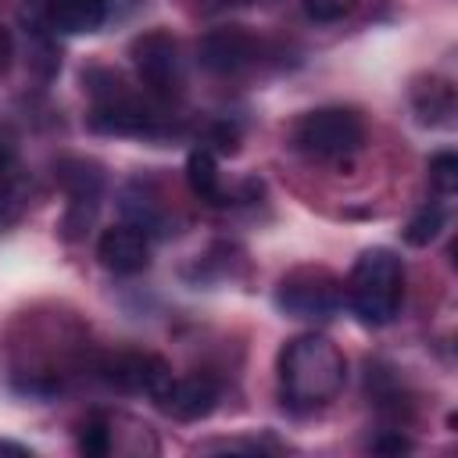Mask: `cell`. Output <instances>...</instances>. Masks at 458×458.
I'll use <instances>...</instances> for the list:
<instances>
[{"label": "cell", "mask_w": 458, "mask_h": 458, "mask_svg": "<svg viewBox=\"0 0 458 458\" xmlns=\"http://www.w3.org/2000/svg\"><path fill=\"white\" fill-rule=\"evenodd\" d=\"M276 369H279V397L297 415H311L333 404L347 383V358L322 333H301L286 340Z\"/></svg>", "instance_id": "1"}, {"label": "cell", "mask_w": 458, "mask_h": 458, "mask_svg": "<svg viewBox=\"0 0 458 458\" xmlns=\"http://www.w3.org/2000/svg\"><path fill=\"white\" fill-rule=\"evenodd\" d=\"M82 89L89 93V129L104 136H161L168 129L157 100L132 89L114 68H86Z\"/></svg>", "instance_id": "2"}, {"label": "cell", "mask_w": 458, "mask_h": 458, "mask_svg": "<svg viewBox=\"0 0 458 458\" xmlns=\"http://www.w3.org/2000/svg\"><path fill=\"white\" fill-rule=\"evenodd\" d=\"M344 297L358 322L365 326H386L397 318L404 301V265L390 247H369L358 254Z\"/></svg>", "instance_id": "3"}, {"label": "cell", "mask_w": 458, "mask_h": 458, "mask_svg": "<svg viewBox=\"0 0 458 458\" xmlns=\"http://www.w3.org/2000/svg\"><path fill=\"white\" fill-rule=\"evenodd\" d=\"M136 79L143 86L147 97H154L161 107L182 100L186 93V61H182V47L172 32L165 29H150L143 36L132 39L129 47Z\"/></svg>", "instance_id": "4"}, {"label": "cell", "mask_w": 458, "mask_h": 458, "mask_svg": "<svg viewBox=\"0 0 458 458\" xmlns=\"http://www.w3.org/2000/svg\"><path fill=\"white\" fill-rule=\"evenodd\" d=\"M293 147L315 161H344L361 150L365 122L351 107H315L297 118L290 132Z\"/></svg>", "instance_id": "5"}, {"label": "cell", "mask_w": 458, "mask_h": 458, "mask_svg": "<svg viewBox=\"0 0 458 458\" xmlns=\"http://www.w3.org/2000/svg\"><path fill=\"white\" fill-rule=\"evenodd\" d=\"M276 308L301 322H326L344 308V283L322 265L290 268L276 286Z\"/></svg>", "instance_id": "6"}, {"label": "cell", "mask_w": 458, "mask_h": 458, "mask_svg": "<svg viewBox=\"0 0 458 458\" xmlns=\"http://www.w3.org/2000/svg\"><path fill=\"white\" fill-rule=\"evenodd\" d=\"M97 379L118 394H147V397H157L168 379H172V369L161 354H150V351H114V354H104L97 358L93 365Z\"/></svg>", "instance_id": "7"}, {"label": "cell", "mask_w": 458, "mask_h": 458, "mask_svg": "<svg viewBox=\"0 0 458 458\" xmlns=\"http://www.w3.org/2000/svg\"><path fill=\"white\" fill-rule=\"evenodd\" d=\"M54 175L68 197V211H64V236H79L100 208L104 197V172L97 161L86 157H61L54 165Z\"/></svg>", "instance_id": "8"}, {"label": "cell", "mask_w": 458, "mask_h": 458, "mask_svg": "<svg viewBox=\"0 0 458 458\" xmlns=\"http://www.w3.org/2000/svg\"><path fill=\"white\" fill-rule=\"evenodd\" d=\"M261 57V43L254 32H247L243 25H218L211 32L200 36L197 43V61L204 72L211 75H243L247 68H254Z\"/></svg>", "instance_id": "9"}, {"label": "cell", "mask_w": 458, "mask_h": 458, "mask_svg": "<svg viewBox=\"0 0 458 458\" xmlns=\"http://www.w3.org/2000/svg\"><path fill=\"white\" fill-rule=\"evenodd\" d=\"M218 379L208 376V372H190V376H172L168 386L154 397L157 408L179 422H197V419H208L218 404Z\"/></svg>", "instance_id": "10"}, {"label": "cell", "mask_w": 458, "mask_h": 458, "mask_svg": "<svg viewBox=\"0 0 458 458\" xmlns=\"http://www.w3.org/2000/svg\"><path fill=\"white\" fill-rule=\"evenodd\" d=\"M29 18L39 29L82 36L97 32L107 18V0H29Z\"/></svg>", "instance_id": "11"}, {"label": "cell", "mask_w": 458, "mask_h": 458, "mask_svg": "<svg viewBox=\"0 0 458 458\" xmlns=\"http://www.w3.org/2000/svg\"><path fill=\"white\" fill-rule=\"evenodd\" d=\"M97 258L114 276H136L150 265V236L129 222L111 225L97 240Z\"/></svg>", "instance_id": "12"}, {"label": "cell", "mask_w": 458, "mask_h": 458, "mask_svg": "<svg viewBox=\"0 0 458 458\" xmlns=\"http://www.w3.org/2000/svg\"><path fill=\"white\" fill-rule=\"evenodd\" d=\"M29 204V172L7 136H0V229L14 225Z\"/></svg>", "instance_id": "13"}, {"label": "cell", "mask_w": 458, "mask_h": 458, "mask_svg": "<svg viewBox=\"0 0 458 458\" xmlns=\"http://www.w3.org/2000/svg\"><path fill=\"white\" fill-rule=\"evenodd\" d=\"M118 208H122L125 222L136 225V229H143L147 236H161V233H168V208L161 204V197H157V190H154L150 182L132 179V182L122 190Z\"/></svg>", "instance_id": "14"}, {"label": "cell", "mask_w": 458, "mask_h": 458, "mask_svg": "<svg viewBox=\"0 0 458 458\" xmlns=\"http://www.w3.org/2000/svg\"><path fill=\"white\" fill-rule=\"evenodd\" d=\"M411 107L422 125L447 129L454 125V86L440 75H422L411 86Z\"/></svg>", "instance_id": "15"}, {"label": "cell", "mask_w": 458, "mask_h": 458, "mask_svg": "<svg viewBox=\"0 0 458 458\" xmlns=\"http://www.w3.org/2000/svg\"><path fill=\"white\" fill-rule=\"evenodd\" d=\"M186 182H190V190H193L197 200H204V204H211V208L229 204V200H225V186H222L218 161H215V154H211L208 147L190 150V157H186Z\"/></svg>", "instance_id": "16"}, {"label": "cell", "mask_w": 458, "mask_h": 458, "mask_svg": "<svg viewBox=\"0 0 458 458\" xmlns=\"http://www.w3.org/2000/svg\"><path fill=\"white\" fill-rule=\"evenodd\" d=\"M444 218H447L444 204H437V200L422 204V208L408 218V225H404V243H411V247H429V243L440 236V229H444Z\"/></svg>", "instance_id": "17"}, {"label": "cell", "mask_w": 458, "mask_h": 458, "mask_svg": "<svg viewBox=\"0 0 458 458\" xmlns=\"http://www.w3.org/2000/svg\"><path fill=\"white\" fill-rule=\"evenodd\" d=\"M79 451L86 458H104L114 451V422L107 415H89L79 426Z\"/></svg>", "instance_id": "18"}, {"label": "cell", "mask_w": 458, "mask_h": 458, "mask_svg": "<svg viewBox=\"0 0 458 458\" xmlns=\"http://www.w3.org/2000/svg\"><path fill=\"white\" fill-rule=\"evenodd\" d=\"M429 186L440 197H451L454 193V186H458V157L451 150H444V154H437L429 161Z\"/></svg>", "instance_id": "19"}, {"label": "cell", "mask_w": 458, "mask_h": 458, "mask_svg": "<svg viewBox=\"0 0 458 458\" xmlns=\"http://www.w3.org/2000/svg\"><path fill=\"white\" fill-rule=\"evenodd\" d=\"M354 7H358V0H304L308 18H315V21H344Z\"/></svg>", "instance_id": "20"}, {"label": "cell", "mask_w": 458, "mask_h": 458, "mask_svg": "<svg viewBox=\"0 0 458 458\" xmlns=\"http://www.w3.org/2000/svg\"><path fill=\"white\" fill-rule=\"evenodd\" d=\"M372 447H376V451H408V447H411V440H408V437H401V433H390V437H379Z\"/></svg>", "instance_id": "21"}, {"label": "cell", "mask_w": 458, "mask_h": 458, "mask_svg": "<svg viewBox=\"0 0 458 458\" xmlns=\"http://www.w3.org/2000/svg\"><path fill=\"white\" fill-rule=\"evenodd\" d=\"M11 57H14V47H11V36H7V29L0 25V75L11 68Z\"/></svg>", "instance_id": "22"}, {"label": "cell", "mask_w": 458, "mask_h": 458, "mask_svg": "<svg viewBox=\"0 0 458 458\" xmlns=\"http://www.w3.org/2000/svg\"><path fill=\"white\" fill-rule=\"evenodd\" d=\"M0 454H29V451H25L21 444H4V440H0Z\"/></svg>", "instance_id": "23"}]
</instances>
